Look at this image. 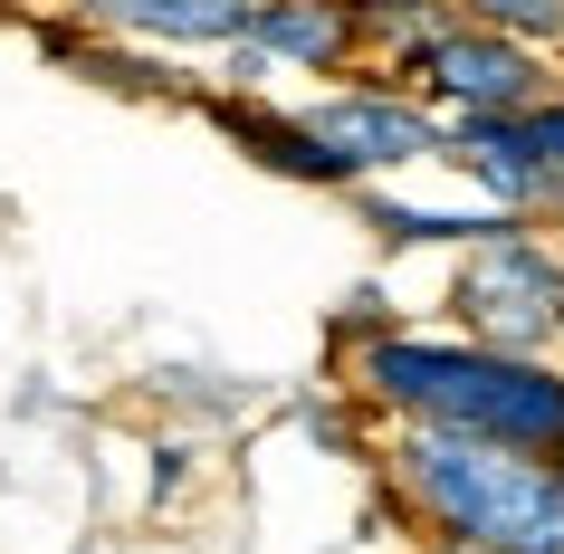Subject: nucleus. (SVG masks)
Here are the masks:
<instances>
[{
	"label": "nucleus",
	"mask_w": 564,
	"mask_h": 554,
	"mask_svg": "<svg viewBox=\"0 0 564 554\" xmlns=\"http://www.w3.org/2000/svg\"><path fill=\"white\" fill-rule=\"evenodd\" d=\"M345 392L373 421H431V431H478L535 459H564V363L545 354H498L469 335H383V345L345 354Z\"/></svg>",
	"instance_id": "obj_1"
},
{
	"label": "nucleus",
	"mask_w": 564,
	"mask_h": 554,
	"mask_svg": "<svg viewBox=\"0 0 564 554\" xmlns=\"http://www.w3.org/2000/svg\"><path fill=\"white\" fill-rule=\"evenodd\" d=\"M373 468H383V497L412 535L564 554V459H535V449H507V439H478V431L392 421Z\"/></svg>",
	"instance_id": "obj_2"
},
{
	"label": "nucleus",
	"mask_w": 564,
	"mask_h": 554,
	"mask_svg": "<svg viewBox=\"0 0 564 554\" xmlns=\"http://www.w3.org/2000/svg\"><path fill=\"white\" fill-rule=\"evenodd\" d=\"M441 316H449V335H469V345L564 363V249L545 239V220H507V230L469 239V249L449 259Z\"/></svg>",
	"instance_id": "obj_3"
},
{
	"label": "nucleus",
	"mask_w": 564,
	"mask_h": 554,
	"mask_svg": "<svg viewBox=\"0 0 564 554\" xmlns=\"http://www.w3.org/2000/svg\"><path fill=\"white\" fill-rule=\"evenodd\" d=\"M316 134H326L364 182H392V173H421V163H441L449 153V116L431 106L421 87H402L392 67H355V77H335L297 106Z\"/></svg>",
	"instance_id": "obj_4"
},
{
	"label": "nucleus",
	"mask_w": 564,
	"mask_h": 554,
	"mask_svg": "<svg viewBox=\"0 0 564 554\" xmlns=\"http://www.w3.org/2000/svg\"><path fill=\"white\" fill-rule=\"evenodd\" d=\"M555 77H564V58H545V48H527V39L478 30V20H459L449 39H431V48L402 67V87H421L449 124L459 116H527V106L555 96Z\"/></svg>",
	"instance_id": "obj_5"
},
{
	"label": "nucleus",
	"mask_w": 564,
	"mask_h": 554,
	"mask_svg": "<svg viewBox=\"0 0 564 554\" xmlns=\"http://www.w3.org/2000/svg\"><path fill=\"white\" fill-rule=\"evenodd\" d=\"M192 116L220 134L230 153H249L259 173H278V182H297V192H364V173L345 163V153L316 134V124L297 116V106H268L259 87H192Z\"/></svg>",
	"instance_id": "obj_6"
},
{
	"label": "nucleus",
	"mask_w": 564,
	"mask_h": 554,
	"mask_svg": "<svg viewBox=\"0 0 564 554\" xmlns=\"http://www.w3.org/2000/svg\"><path fill=\"white\" fill-rule=\"evenodd\" d=\"M58 10L96 39H134L163 58H220L249 39V0H58Z\"/></svg>",
	"instance_id": "obj_7"
},
{
	"label": "nucleus",
	"mask_w": 564,
	"mask_h": 554,
	"mask_svg": "<svg viewBox=\"0 0 564 554\" xmlns=\"http://www.w3.org/2000/svg\"><path fill=\"white\" fill-rule=\"evenodd\" d=\"M249 48L288 77H355L364 67V0H249Z\"/></svg>",
	"instance_id": "obj_8"
},
{
	"label": "nucleus",
	"mask_w": 564,
	"mask_h": 554,
	"mask_svg": "<svg viewBox=\"0 0 564 554\" xmlns=\"http://www.w3.org/2000/svg\"><path fill=\"white\" fill-rule=\"evenodd\" d=\"M345 202H355V220L383 239V249H449V259H459L469 239L507 230V210H488V202H469V210H421V202H392L383 182H364V192H345Z\"/></svg>",
	"instance_id": "obj_9"
},
{
	"label": "nucleus",
	"mask_w": 564,
	"mask_h": 554,
	"mask_svg": "<svg viewBox=\"0 0 564 554\" xmlns=\"http://www.w3.org/2000/svg\"><path fill=\"white\" fill-rule=\"evenodd\" d=\"M449 30H459V0H364V67H392L402 77Z\"/></svg>",
	"instance_id": "obj_10"
},
{
	"label": "nucleus",
	"mask_w": 564,
	"mask_h": 554,
	"mask_svg": "<svg viewBox=\"0 0 564 554\" xmlns=\"http://www.w3.org/2000/svg\"><path fill=\"white\" fill-rule=\"evenodd\" d=\"M517 124V153L535 163V192H545V220H564V96H545V106H527Z\"/></svg>",
	"instance_id": "obj_11"
},
{
	"label": "nucleus",
	"mask_w": 564,
	"mask_h": 554,
	"mask_svg": "<svg viewBox=\"0 0 564 554\" xmlns=\"http://www.w3.org/2000/svg\"><path fill=\"white\" fill-rule=\"evenodd\" d=\"M459 20H478V30L527 39V48L564 58V0H459Z\"/></svg>",
	"instance_id": "obj_12"
},
{
	"label": "nucleus",
	"mask_w": 564,
	"mask_h": 554,
	"mask_svg": "<svg viewBox=\"0 0 564 554\" xmlns=\"http://www.w3.org/2000/svg\"><path fill=\"white\" fill-rule=\"evenodd\" d=\"M402 325H412V316H402V306H392V296L364 278V287H345V306L326 316V345H335V363H345V354L383 345V335H402Z\"/></svg>",
	"instance_id": "obj_13"
},
{
	"label": "nucleus",
	"mask_w": 564,
	"mask_h": 554,
	"mask_svg": "<svg viewBox=\"0 0 564 554\" xmlns=\"http://www.w3.org/2000/svg\"><path fill=\"white\" fill-rule=\"evenodd\" d=\"M421 554H498V545H459V535H421Z\"/></svg>",
	"instance_id": "obj_14"
},
{
	"label": "nucleus",
	"mask_w": 564,
	"mask_h": 554,
	"mask_svg": "<svg viewBox=\"0 0 564 554\" xmlns=\"http://www.w3.org/2000/svg\"><path fill=\"white\" fill-rule=\"evenodd\" d=\"M555 96H564V77H555Z\"/></svg>",
	"instance_id": "obj_15"
}]
</instances>
